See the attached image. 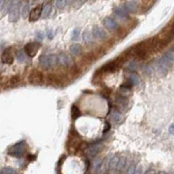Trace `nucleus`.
<instances>
[{"mask_svg":"<svg viewBox=\"0 0 174 174\" xmlns=\"http://www.w3.org/2000/svg\"><path fill=\"white\" fill-rule=\"evenodd\" d=\"M78 35H79V30L78 29H75L73 31V33H72V39L76 40L78 38Z\"/></svg>","mask_w":174,"mask_h":174,"instance_id":"7c9ffc66","label":"nucleus"},{"mask_svg":"<svg viewBox=\"0 0 174 174\" xmlns=\"http://www.w3.org/2000/svg\"><path fill=\"white\" fill-rule=\"evenodd\" d=\"M127 68H128L129 71H136L137 68H138V64H137V62H136V61H131V62H130V64H128Z\"/></svg>","mask_w":174,"mask_h":174,"instance_id":"c85d7f7f","label":"nucleus"},{"mask_svg":"<svg viewBox=\"0 0 174 174\" xmlns=\"http://www.w3.org/2000/svg\"><path fill=\"white\" fill-rule=\"evenodd\" d=\"M42 5L39 4L38 6H36L35 8H33L31 10V11L30 12V16H29V20L31 22H36L41 16H42Z\"/></svg>","mask_w":174,"mask_h":174,"instance_id":"6e6552de","label":"nucleus"},{"mask_svg":"<svg viewBox=\"0 0 174 174\" xmlns=\"http://www.w3.org/2000/svg\"><path fill=\"white\" fill-rule=\"evenodd\" d=\"M72 58L66 53L61 52L58 55V64L61 66H70L72 64Z\"/></svg>","mask_w":174,"mask_h":174,"instance_id":"0eeeda50","label":"nucleus"},{"mask_svg":"<svg viewBox=\"0 0 174 174\" xmlns=\"http://www.w3.org/2000/svg\"><path fill=\"white\" fill-rule=\"evenodd\" d=\"M121 65L119 64V63L117 61H113V62H109L108 64L104 65L101 68V70L104 72H114Z\"/></svg>","mask_w":174,"mask_h":174,"instance_id":"9d476101","label":"nucleus"},{"mask_svg":"<svg viewBox=\"0 0 174 174\" xmlns=\"http://www.w3.org/2000/svg\"><path fill=\"white\" fill-rule=\"evenodd\" d=\"M39 48H40V44L38 42H31L24 46V52L29 57L33 58L37 55Z\"/></svg>","mask_w":174,"mask_h":174,"instance_id":"423d86ee","label":"nucleus"},{"mask_svg":"<svg viewBox=\"0 0 174 174\" xmlns=\"http://www.w3.org/2000/svg\"><path fill=\"white\" fill-rule=\"evenodd\" d=\"M102 148H103L102 144H96L87 148V150L85 151V153L89 158H93L102 150Z\"/></svg>","mask_w":174,"mask_h":174,"instance_id":"1a4fd4ad","label":"nucleus"},{"mask_svg":"<svg viewBox=\"0 0 174 174\" xmlns=\"http://www.w3.org/2000/svg\"><path fill=\"white\" fill-rule=\"evenodd\" d=\"M70 51H71V52L73 55L78 56V55H79L82 52V46L80 45H78V44H74V45H71Z\"/></svg>","mask_w":174,"mask_h":174,"instance_id":"412c9836","label":"nucleus"},{"mask_svg":"<svg viewBox=\"0 0 174 174\" xmlns=\"http://www.w3.org/2000/svg\"><path fill=\"white\" fill-rule=\"evenodd\" d=\"M83 38H84V40L85 41L86 44H91V43H92V37L91 36V32H90L89 31H85L84 32Z\"/></svg>","mask_w":174,"mask_h":174,"instance_id":"393cba45","label":"nucleus"},{"mask_svg":"<svg viewBox=\"0 0 174 174\" xmlns=\"http://www.w3.org/2000/svg\"><path fill=\"white\" fill-rule=\"evenodd\" d=\"M125 166H126V159H124V158H120V160H119V162H118V164H117L116 171L117 173L123 171V170L125 168Z\"/></svg>","mask_w":174,"mask_h":174,"instance_id":"5701e85b","label":"nucleus"},{"mask_svg":"<svg viewBox=\"0 0 174 174\" xmlns=\"http://www.w3.org/2000/svg\"><path fill=\"white\" fill-rule=\"evenodd\" d=\"M92 37L97 38V39H106L107 38L106 32L100 27H94L92 30Z\"/></svg>","mask_w":174,"mask_h":174,"instance_id":"f8f14e48","label":"nucleus"},{"mask_svg":"<svg viewBox=\"0 0 174 174\" xmlns=\"http://www.w3.org/2000/svg\"><path fill=\"white\" fill-rule=\"evenodd\" d=\"M174 61V51H168L159 61V71L162 75H166L171 66L173 65Z\"/></svg>","mask_w":174,"mask_h":174,"instance_id":"f257e3e1","label":"nucleus"},{"mask_svg":"<svg viewBox=\"0 0 174 174\" xmlns=\"http://www.w3.org/2000/svg\"><path fill=\"white\" fill-rule=\"evenodd\" d=\"M71 117L73 119H77L78 117L81 115L80 111H79V109H78V107L77 106H71Z\"/></svg>","mask_w":174,"mask_h":174,"instance_id":"b1692460","label":"nucleus"},{"mask_svg":"<svg viewBox=\"0 0 174 174\" xmlns=\"http://www.w3.org/2000/svg\"><path fill=\"white\" fill-rule=\"evenodd\" d=\"M145 174H155V172H154L153 170H148V171L145 173Z\"/></svg>","mask_w":174,"mask_h":174,"instance_id":"e433bc0d","label":"nucleus"},{"mask_svg":"<svg viewBox=\"0 0 174 174\" xmlns=\"http://www.w3.org/2000/svg\"><path fill=\"white\" fill-rule=\"evenodd\" d=\"M128 10L123 7V6H119V7H117L116 9L114 10V13L116 14V16L117 17L121 18V19H126L128 18Z\"/></svg>","mask_w":174,"mask_h":174,"instance_id":"2eb2a0df","label":"nucleus"},{"mask_svg":"<svg viewBox=\"0 0 174 174\" xmlns=\"http://www.w3.org/2000/svg\"><path fill=\"white\" fill-rule=\"evenodd\" d=\"M16 57H17V61L19 63H24L26 60L25 54H24V52L23 51H18L17 55H16Z\"/></svg>","mask_w":174,"mask_h":174,"instance_id":"bb28decb","label":"nucleus"},{"mask_svg":"<svg viewBox=\"0 0 174 174\" xmlns=\"http://www.w3.org/2000/svg\"><path fill=\"white\" fill-rule=\"evenodd\" d=\"M159 174H167L166 173H165V172H161V173H159Z\"/></svg>","mask_w":174,"mask_h":174,"instance_id":"58836bf2","label":"nucleus"},{"mask_svg":"<svg viewBox=\"0 0 174 174\" xmlns=\"http://www.w3.org/2000/svg\"><path fill=\"white\" fill-rule=\"evenodd\" d=\"M137 171V168H136V166L135 165H131L128 167V169L126 170L125 173L124 174H135Z\"/></svg>","mask_w":174,"mask_h":174,"instance_id":"c756f323","label":"nucleus"},{"mask_svg":"<svg viewBox=\"0 0 174 174\" xmlns=\"http://www.w3.org/2000/svg\"><path fill=\"white\" fill-rule=\"evenodd\" d=\"M103 24L110 31H116V30L118 29V24L117 23L113 18H112L110 17H106L104 19V21H103Z\"/></svg>","mask_w":174,"mask_h":174,"instance_id":"9b49d317","label":"nucleus"},{"mask_svg":"<svg viewBox=\"0 0 174 174\" xmlns=\"http://www.w3.org/2000/svg\"><path fill=\"white\" fill-rule=\"evenodd\" d=\"M22 8H21V15L24 18H26L28 17L29 14V10H30V3L29 2H24L21 4Z\"/></svg>","mask_w":174,"mask_h":174,"instance_id":"aec40b11","label":"nucleus"},{"mask_svg":"<svg viewBox=\"0 0 174 174\" xmlns=\"http://www.w3.org/2000/svg\"><path fill=\"white\" fill-rule=\"evenodd\" d=\"M127 82H129L131 85H138L140 84V78L134 72H131L127 76Z\"/></svg>","mask_w":174,"mask_h":174,"instance_id":"dca6fc26","label":"nucleus"},{"mask_svg":"<svg viewBox=\"0 0 174 174\" xmlns=\"http://www.w3.org/2000/svg\"><path fill=\"white\" fill-rule=\"evenodd\" d=\"M39 64L45 68V69H50L52 68L56 64H58V56L54 54H45L41 55L38 58Z\"/></svg>","mask_w":174,"mask_h":174,"instance_id":"f03ea898","label":"nucleus"},{"mask_svg":"<svg viewBox=\"0 0 174 174\" xmlns=\"http://www.w3.org/2000/svg\"><path fill=\"white\" fill-rule=\"evenodd\" d=\"M13 56L11 53V48L6 49L3 53H2V62L3 64H11L13 63Z\"/></svg>","mask_w":174,"mask_h":174,"instance_id":"ddd939ff","label":"nucleus"},{"mask_svg":"<svg viewBox=\"0 0 174 174\" xmlns=\"http://www.w3.org/2000/svg\"><path fill=\"white\" fill-rule=\"evenodd\" d=\"M124 8L131 12H135L138 9V4L136 1H127L124 3Z\"/></svg>","mask_w":174,"mask_h":174,"instance_id":"f3484780","label":"nucleus"},{"mask_svg":"<svg viewBox=\"0 0 174 174\" xmlns=\"http://www.w3.org/2000/svg\"><path fill=\"white\" fill-rule=\"evenodd\" d=\"M110 128H111L110 124H109L108 122H106V128L104 129V132H106L107 131H109V130H110Z\"/></svg>","mask_w":174,"mask_h":174,"instance_id":"473e14b6","label":"nucleus"},{"mask_svg":"<svg viewBox=\"0 0 174 174\" xmlns=\"http://www.w3.org/2000/svg\"><path fill=\"white\" fill-rule=\"evenodd\" d=\"M36 37H37V38L38 39V40H43L44 39V32H42V31H38V33H37V35H36Z\"/></svg>","mask_w":174,"mask_h":174,"instance_id":"2f4dec72","label":"nucleus"},{"mask_svg":"<svg viewBox=\"0 0 174 174\" xmlns=\"http://www.w3.org/2000/svg\"><path fill=\"white\" fill-rule=\"evenodd\" d=\"M22 4L19 1H14L12 2V6L10 10L9 14V20L10 22H17L19 18V5Z\"/></svg>","mask_w":174,"mask_h":174,"instance_id":"20e7f679","label":"nucleus"},{"mask_svg":"<svg viewBox=\"0 0 174 174\" xmlns=\"http://www.w3.org/2000/svg\"><path fill=\"white\" fill-rule=\"evenodd\" d=\"M67 3H68V2L66 0H58V1H56V5H57L58 9L64 8Z\"/></svg>","mask_w":174,"mask_h":174,"instance_id":"cd10ccee","label":"nucleus"},{"mask_svg":"<svg viewBox=\"0 0 174 174\" xmlns=\"http://www.w3.org/2000/svg\"><path fill=\"white\" fill-rule=\"evenodd\" d=\"M119 160H120V157H119L118 155H115V156H113V158L110 159V161H109V168H110L112 171L116 170Z\"/></svg>","mask_w":174,"mask_h":174,"instance_id":"a211bd4d","label":"nucleus"},{"mask_svg":"<svg viewBox=\"0 0 174 174\" xmlns=\"http://www.w3.org/2000/svg\"><path fill=\"white\" fill-rule=\"evenodd\" d=\"M52 3H47L44 5L43 7V11H42V17L45 18V17H48L50 16V14L52 13Z\"/></svg>","mask_w":174,"mask_h":174,"instance_id":"6ab92c4d","label":"nucleus"},{"mask_svg":"<svg viewBox=\"0 0 174 174\" xmlns=\"http://www.w3.org/2000/svg\"><path fill=\"white\" fill-rule=\"evenodd\" d=\"M0 174H17V171L11 167H3L1 169Z\"/></svg>","mask_w":174,"mask_h":174,"instance_id":"a878e982","label":"nucleus"},{"mask_svg":"<svg viewBox=\"0 0 174 174\" xmlns=\"http://www.w3.org/2000/svg\"><path fill=\"white\" fill-rule=\"evenodd\" d=\"M28 79H29V82L33 85H41L44 80V75L41 71L34 70L29 74Z\"/></svg>","mask_w":174,"mask_h":174,"instance_id":"39448f33","label":"nucleus"},{"mask_svg":"<svg viewBox=\"0 0 174 174\" xmlns=\"http://www.w3.org/2000/svg\"><path fill=\"white\" fill-rule=\"evenodd\" d=\"M47 36H48V38H49L50 39H52V38H53V33H52V31L51 30L47 31Z\"/></svg>","mask_w":174,"mask_h":174,"instance_id":"72a5a7b5","label":"nucleus"},{"mask_svg":"<svg viewBox=\"0 0 174 174\" xmlns=\"http://www.w3.org/2000/svg\"><path fill=\"white\" fill-rule=\"evenodd\" d=\"M170 34H171V36L172 37H173L174 36V24L172 25V27H171V29H170V32H169Z\"/></svg>","mask_w":174,"mask_h":174,"instance_id":"f704fd0d","label":"nucleus"},{"mask_svg":"<svg viewBox=\"0 0 174 174\" xmlns=\"http://www.w3.org/2000/svg\"><path fill=\"white\" fill-rule=\"evenodd\" d=\"M20 81V78H19V76H14L12 77L11 78L9 79V81L6 83L7 84V87H13V86H16Z\"/></svg>","mask_w":174,"mask_h":174,"instance_id":"4be33fe9","label":"nucleus"},{"mask_svg":"<svg viewBox=\"0 0 174 174\" xmlns=\"http://www.w3.org/2000/svg\"><path fill=\"white\" fill-rule=\"evenodd\" d=\"M26 146L27 145L24 141L18 142L8 150V154L17 158H21L26 152Z\"/></svg>","mask_w":174,"mask_h":174,"instance_id":"7ed1b4c3","label":"nucleus"},{"mask_svg":"<svg viewBox=\"0 0 174 174\" xmlns=\"http://www.w3.org/2000/svg\"><path fill=\"white\" fill-rule=\"evenodd\" d=\"M111 118L113 121V123L117 124H121L124 121V116H123V114L119 111L115 110V109H113L111 112Z\"/></svg>","mask_w":174,"mask_h":174,"instance_id":"4468645a","label":"nucleus"},{"mask_svg":"<svg viewBox=\"0 0 174 174\" xmlns=\"http://www.w3.org/2000/svg\"><path fill=\"white\" fill-rule=\"evenodd\" d=\"M169 131H170L172 134H173L174 135V124L171 125V127H170V129H169Z\"/></svg>","mask_w":174,"mask_h":174,"instance_id":"c9c22d12","label":"nucleus"},{"mask_svg":"<svg viewBox=\"0 0 174 174\" xmlns=\"http://www.w3.org/2000/svg\"><path fill=\"white\" fill-rule=\"evenodd\" d=\"M141 171H142V169L141 168H138L137 171H136V173H135V174H140L141 173Z\"/></svg>","mask_w":174,"mask_h":174,"instance_id":"4c0bfd02","label":"nucleus"}]
</instances>
